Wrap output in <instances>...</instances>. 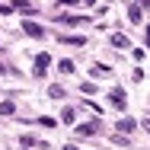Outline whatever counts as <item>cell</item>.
<instances>
[{
  "mask_svg": "<svg viewBox=\"0 0 150 150\" xmlns=\"http://www.w3.org/2000/svg\"><path fill=\"white\" fill-rule=\"evenodd\" d=\"M48 64H51V54H48V51H42V54L35 58V77H45Z\"/></svg>",
  "mask_w": 150,
  "mask_h": 150,
  "instance_id": "obj_1",
  "label": "cell"
},
{
  "mask_svg": "<svg viewBox=\"0 0 150 150\" xmlns=\"http://www.w3.org/2000/svg\"><path fill=\"white\" fill-rule=\"evenodd\" d=\"M109 99H112V105H115V109H125V105H128V96H125L121 86H115V90L109 93Z\"/></svg>",
  "mask_w": 150,
  "mask_h": 150,
  "instance_id": "obj_2",
  "label": "cell"
},
{
  "mask_svg": "<svg viewBox=\"0 0 150 150\" xmlns=\"http://www.w3.org/2000/svg\"><path fill=\"white\" fill-rule=\"evenodd\" d=\"M23 32H26V35H32V38H42V35H45V29H42L38 23H32V19H26V23H23Z\"/></svg>",
  "mask_w": 150,
  "mask_h": 150,
  "instance_id": "obj_3",
  "label": "cell"
},
{
  "mask_svg": "<svg viewBox=\"0 0 150 150\" xmlns=\"http://www.w3.org/2000/svg\"><path fill=\"white\" fill-rule=\"evenodd\" d=\"M13 10H23V13H32L35 6H32L29 0H13Z\"/></svg>",
  "mask_w": 150,
  "mask_h": 150,
  "instance_id": "obj_4",
  "label": "cell"
},
{
  "mask_svg": "<svg viewBox=\"0 0 150 150\" xmlns=\"http://www.w3.org/2000/svg\"><path fill=\"white\" fill-rule=\"evenodd\" d=\"M112 45H115V48H128V35L115 32V35H112Z\"/></svg>",
  "mask_w": 150,
  "mask_h": 150,
  "instance_id": "obj_5",
  "label": "cell"
},
{
  "mask_svg": "<svg viewBox=\"0 0 150 150\" xmlns=\"http://www.w3.org/2000/svg\"><path fill=\"white\" fill-rule=\"evenodd\" d=\"M118 131H121V134L134 131V118H121V121H118Z\"/></svg>",
  "mask_w": 150,
  "mask_h": 150,
  "instance_id": "obj_6",
  "label": "cell"
},
{
  "mask_svg": "<svg viewBox=\"0 0 150 150\" xmlns=\"http://www.w3.org/2000/svg\"><path fill=\"white\" fill-rule=\"evenodd\" d=\"M99 131V125L96 121H86V125H80V134H96Z\"/></svg>",
  "mask_w": 150,
  "mask_h": 150,
  "instance_id": "obj_7",
  "label": "cell"
},
{
  "mask_svg": "<svg viewBox=\"0 0 150 150\" xmlns=\"http://www.w3.org/2000/svg\"><path fill=\"white\" fill-rule=\"evenodd\" d=\"M48 96H51V99H64V86H58V83L48 86Z\"/></svg>",
  "mask_w": 150,
  "mask_h": 150,
  "instance_id": "obj_8",
  "label": "cell"
},
{
  "mask_svg": "<svg viewBox=\"0 0 150 150\" xmlns=\"http://www.w3.org/2000/svg\"><path fill=\"white\" fill-rule=\"evenodd\" d=\"M61 42H64V45H86V42H83V38H80V35H64V38H61Z\"/></svg>",
  "mask_w": 150,
  "mask_h": 150,
  "instance_id": "obj_9",
  "label": "cell"
},
{
  "mask_svg": "<svg viewBox=\"0 0 150 150\" xmlns=\"http://www.w3.org/2000/svg\"><path fill=\"white\" fill-rule=\"evenodd\" d=\"M128 19H131V23H141V10H137V6H128Z\"/></svg>",
  "mask_w": 150,
  "mask_h": 150,
  "instance_id": "obj_10",
  "label": "cell"
},
{
  "mask_svg": "<svg viewBox=\"0 0 150 150\" xmlns=\"http://www.w3.org/2000/svg\"><path fill=\"white\" fill-rule=\"evenodd\" d=\"M13 112H16L13 102H0V115H13Z\"/></svg>",
  "mask_w": 150,
  "mask_h": 150,
  "instance_id": "obj_11",
  "label": "cell"
},
{
  "mask_svg": "<svg viewBox=\"0 0 150 150\" xmlns=\"http://www.w3.org/2000/svg\"><path fill=\"white\" fill-rule=\"evenodd\" d=\"M61 118H64V121H67V125H70V121L77 118V112H74V109H70V105H67V109H64V115H61Z\"/></svg>",
  "mask_w": 150,
  "mask_h": 150,
  "instance_id": "obj_12",
  "label": "cell"
},
{
  "mask_svg": "<svg viewBox=\"0 0 150 150\" xmlns=\"http://www.w3.org/2000/svg\"><path fill=\"white\" fill-rule=\"evenodd\" d=\"M61 74H74V61H61Z\"/></svg>",
  "mask_w": 150,
  "mask_h": 150,
  "instance_id": "obj_13",
  "label": "cell"
},
{
  "mask_svg": "<svg viewBox=\"0 0 150 150\" xmlns=\"http://www.w3.org/2000/svg\"><path fill=\"white\" fill-rule=\"evenodd\" d=\"M144 131H147V134H150V118H147V121H144Z\"/></svg>",
  "mask_w": 150,
  "mask_h": 150,
  "instance_id": "obj_14",
  "label": "cell"
},
{
  "mask_svg": "<svg viewBox=\"0 0 150 150\" xmlns=\"http://www.w3.org/2000/svg\"><path fill=\"white\" fill-rule=\"evenodd\" d=\"M64 150H80V147H74V144H67V147H64Z\"/></svg>",
  "mask_w": 150,
  "mask_h": 150,
  "instance_id": "obj_15",
  "label": "cell"
},
{
  "mask_svg": "<svg viewBox=\"0 0 150 150\" xmlns=\"http://www.w3.org/2000/svg\"><path fill=\"white\" fill-rule=\"evenodd\" d=\"M141 3H144V6H150V0H141Z\"/></svg>",
  "mask_w": 150,
  "mask_h": 150,
  "instance_id": "obj_16",
  "label": "cell"
},
{
  "mask_svg": "<svg viewBox=\"0 0 150 150\" xmlns=\"http://www.w3.org/2000/svg\"><path fill=\"white\" fill-rule=\"evenodd\" d=\"M147 45H150V29H147Z\"/></svg>",
  "mask_w": 150,
  "mask_h": 150,
  "instance_id": "obj_17",
  "label": "cell"
}]
</instances>
